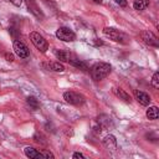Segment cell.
I'll list each match as a JSON object with an SVG mask.
<instances>
[{"label":"cell","instance_id":"18","mask_svg":"<svg viewBox=\"0 0 159 159\" xmlns=\"http://www.w3.org/2000/svg\"><path fill=\"white\" fill-rule=\"evenodd\" d=\"M150 83H152V86L154 88H159V72H155L153 75V78L150 81Z\"/></svg>","mask_w":159,"mask_h":159},{"label":"cell","instance_id":"21","mask_svg":"<svg viewBox=\"0 0 159 159\" xmlns=\"http://www.w3.org/2000/svg\"><path fill=\"white\" fill-rule=\"evenodd\" d=\"M5 58H6L7 61H10V62L14 61V56H12L11 53H5Z\"/></svg>","mask_w":159,"mask_h":159},{"label":"cell","instance_id":"10","mask_svg":"<svg viewBox=\"0 0 159 159\" xmlns=\"http://www.w3.org/2000/svg\"><path fill=\"white\" fill-rule=\"evenodd\" d=\"M134 96H135V99L138 101V103L139 104H142V106H148L149 103H150V97L145 93V92H142V91H134Z\"/></svg>","mask_w":159,"mask_h":159},{"label":"cell","instance_id":"4","mask_svg":"<svg viewBox=\"0 0 159 159\" xmlns=\"http://www.w3.org/2000/svg\"><path fill=\"white\" fill-rule=\"evenodd\" d=\"M63 99L70 103V104H73V106H81L84 103V97L81 94V93H77V92H73V91H67L63 93Z\"/></svg>","mask_w":159,"mask_h":159},{"label":"cell","instance_id":"23","mask_svg":"<svg viewBox=\"0 0 159 159\" xmlns=\"http://www.w3.org/2000/svg\"><path fill=\"white\" fill-rule=\"evenodd\" d=\"M91 1H93V2H96V4H102L103 0H91Z\"/></svg>","mask_w":159,"mask_h":159},{"label":"cell","instance_id":"6","mask_svg":"<svg viewBox=\"0 0 159 159\" xmlns=\"http://www.w3.org/2000/svg\"><path fill=\"white\" fill-rule=\"evenodd\" d=\"M56 37L65 42H71L76 40V34L68 27H58L56 31Z\"/></svg>","mask_w":159,"mask_h":159},{"label":"cell","instance_id":"16","mask_svg":"<svg viewBox=\"0 0 159 159\" xmlns=\"http://www.w3.org/2000/svg\"><path fill=\"white\" fill-rule=\"evenodd\" d=\"M149 1L150 0H134L133 2V6L135 10H144L147 6H149Z\"/></svg>","mask_w":159,"mask_h":159},{"label":"cell","instance_id":"7","mask_svg":"<svg viewBox=\"0 0 159 159\" xmlns=\"http://www.w3.org/2000/svg\"><path fill=\"white\" fill-rule=\"evenodd\" d=\"M12 46H14V51H15V53H16L20 58H27V57H29L30 51H29L27 46H26L22 41H20V40H15Z\"/></svg>","mask_w":159,"mask_h":159},{"label":"cell","instance_id":"22","mask_svg":"<svg viewBox=\"0 0 159 159\" xmlns=\"http://www.w3.org/2000/svg\"><path fill=\"white\" fill-rule=\"evenodd\" d=\"M72 158H84V155L82 154V153H73V155H72Z\"/></svg>","mask_w":159,"mask_h":159},{"label":"cell","instance_id":"2","mask_svg":"<svg viewBox=\"0 0 159 159\" xmlns=\"http://www.w3.org/2000/svg\"><path fill=\"white\" fill-rule=\"evenodd\" d=\"M103 34L104 36L109 37L111 40H113L114 42H119V43H128L129 39L125 34H123L122 31L113 29V27H104L103 29Z\"/></svg>","mask_w":159,"mask_h":159},{"label":"cell","instance_id":"1","mask_svg":"<svg viewBox=\"0 0 159 159\" xmlns=\"http://www.w3.org/2000/svg\"><path fill=\"white\" fill-rule=\"evenodd\" d=\"M112 71V66L107 62H96L91 68H89V73L91 77L94 81H101L103 78H106Z\"/></svg>","mask_w":159,"mask_h":159},{"label":"cell","instance_id":"11","mask_svg":"<svg viewBox=\"0 0 159 159\" xmlns=\"http://www.w3.org/2000/svg\"><path fill=\"white\" fill-rule=\"evenodd\" d=\"M55 56L63 62H71L72 61V55L67 50H55Z\"/></svg>","mask_w":159,"mask_h":159},{"label":"cell","instance_id":"13","mask_svg":"<svg viewBox=\"0 0 159 159\" xmlns=\"http://www.w3.org/2000/svg\"><path fill=\"white\" fill-rule=\"evenodd\" d=\"M103 144H104V147L107 148V149H116L117 148V140H116V138L113 137V135H107L104 139H103Z\"/></svg>","mask_w":159,"mask_h":159},{"label":"cell","instance_id":"9","mask_svg":"<svg viewBox=\"0 0 159 159\" xmlns=\"http://www.w3.org/2000/svg\"><path fill=\"white\" fill-rule=\"evenodd\" d=\"M25 2H26L27 9H29V11H30L31 14H34L37 19H43V14H42V11L40 10V7L37 6V4H36L34 0H25Z\"/></svg>","mask_w":159,"mask_h":159},{"label":"cell","instance_id":"19","mask_svg":"<svg viewBox=\"0 0 159 159\" xmlns=\"http://www.w3.org/2000/svg\"><path fill=\"white\" fill-rule=\"evenodd\" d=\"M114 2H116V4H118V5H119V6H122V7H125V6L128 5L127 0H114Z\"/></svg>","mask_w":159,"mask_h":159},{"label":"cell","instance_id":"3","mask_svg":"<svg viewBox=\"0 0 159 159\" xmlns=\"http://www.w3.org/2000/svg\"><path fill=\"white\" fill-rule=\"evenodd\" d=\"M30 40H31V42L35 45V47H36L37 50H40L41 52H46V51L48 50V43H47V41H46L45 37L41 36L39 32L32 31V32L30 34Z\"/></svg>","mask_w":159,"mask_h":159},{"label":"cell","instance_id":"15","mask_svg":"<svg viewBox=\"0 0 159 159\" xmlns=\"http://www.w3.org/2000/svg\"><path fill=\"white\" fill-rule=\"evenodd\" d=\"M147 117H148V119H150V120H155V119H158V117H159V111H158V107H155V106H152V107H149L148 109H147Z\"/></svg>","mask_w":159,"mask_h":159},{"label":"cell","instance_id":"14","mask_svg":"<svg viewBox=\"0 0 159 159\" xmlns=\"http://www.w3.org/2000/svg\"><path fill=\"white\" fill-rule=\"evenodd\" d=\"M114 94L117 96V97H119V99H123L124 102H127V103H130V101H132V98H130V96L124 91V89H122V88H114Z\"/></svg>","mask_w":159,"mask_h":159},{"label":"cell","instance_id":"12","mask_svg":"<svg viewBox=\"0 0 159 159\" xmlns=\"http://www.w3.org/2000/svg\"><path fill=\"white\" fill-rule=\"evenodd\" d=\"M42 66L50 71H55V72H63L65 71V66L60 62H47V63H42Z\"/></svg>","mask_w":159,"mask_h":159},{"label":"cell","instance_id":"8","mask_svg":"<svg viewBox=\"0 0 159 159\" xmlns=\"http://www.w3.org/2000/svg\"><path fill=\"white\" fill-rule=\"evenodd\" d=\"M140 37H142V40H143L147 45L153 46V47H159L158 37H157L153 32H150V31H148V30H144V31L140 32Z\"/></svg>","mask_w":159,"mask_h":159},{"label":"cell","instance_id":"20","mask_svg":"<svg viewBox=\"0 0 159 159\" xmlns=\"http://www.w3.org/2000/svg\"><path fill=\"white\" fill-rule=\"evenodd\" d=\"M10 2H11L12 5H15V6H20L21 2H22V0H10Z\"/></svg>","mask_w":159,"mask_h":159},{"label":"cell","instance_id":"17","mask_svg":"<svg viewBox=\"0 0 159 159\" xmlns=\"http://www.w3.org/2000/svg\"><path fill=\"white\" fill-rule=\"evenodd\" d=\"M27 104H29L32 109H39V107H40V103H39V101H37L35 97H29V98H27Z\"/></svg>","mask_w":159,"mask_h":159},{"label":"cell","instance_id":"5","mask_svg":"<svg viewBox=\"0 0 159 159\" xmlns=\"http://www.w3.org/2000/svg\"><path fill=\"white\" fill-rule=\"evenodd\" d=\"M25 155L29 157L30 159H39V158H53V154L51 152H47V150H37L32 147H26L25 148Z\"/></svg>","mask_w":159,"mask_h":159}]
</instances>
